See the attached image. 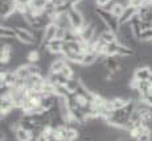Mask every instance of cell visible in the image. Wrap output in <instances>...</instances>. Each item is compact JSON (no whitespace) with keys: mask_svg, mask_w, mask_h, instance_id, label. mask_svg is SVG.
Instances as JSON below:
<instances>
[{"mask_svg":"<svg viewBox=\"0 0 152 141\" xmlns=\"http://www.w3.org/2000/svg\"><path fill=\"white\" fill-rule=\"evenodd\" d=\"M68 16H69V20H70V24H72L73 31H74L75 33L80 34L81 31L87 25L86 19H85V15L81 12L78 8L72 7L68 11Z\"/></svg>","mask_w":152,"mask_h":141,"instance_id":"obj_1","label":"cell"},{"mask_svg":"<svg viewBox=\"0 0 152 141\" xmlns=\"http://www.w3.org/2000/svg\"><path fill=\"white\" fill-rule=\"evenodd\" d=\"M15 31H16V39L19 41H21L25 45H34V36L31 29L20 28V29H15Z\"/></svg>","mask_w":152,"mask_h":141,"instance_id":"obj_2","label":"cell"},{"mask_svg":"<svg viewBox=\"0 0 152 141\" xmlns=\"http://www.w3.org/2000/svg\"><path fill=\"white\" fill-rule=\"evenodd\" d=\"M45 49L48 50L49 53L52 54H62V50H64V40H58V39H54V40H50L48 42L44 44Z\"/></svg>","mask_w":152,"mask_h":141,"instance_id":"obj_3","label":"cell"},{"mask_svg":"<svg viewBox=\"0 0 152 141\" xmlns=\"http://www.w3.org/2000/svg\"><path fill=\"white\" fill-rule=\"evenodd\" d=\"M134 78L138 81H150L152 78L151 67H136L134 70Z\"/></svg>","mask_w":152,"mask_h":141,"instance_id":"obj_4","label":"cell"},{"mask_svg":"<svg viewBox=\"0 0 152 141\" xmlns=\"http://www.w3.org/2000/svg\"><path fill=\"white\" fill-rule=\"evenodd\" d=\"M15 134H16V139L19 141H33L34 140L33 133L23 127H17L15 129Z\"/></svg>","mask_w":152,"mask_h":141,"instance_id":"obj_5","label":"cell"},{"mask_svg":"<svg viewBox=\"0 0 152 141\" xmlns=\"http://www.w3.org/2000/svg\"><path fill=\"white\" fill-rule=\"evenodd\" d=\"M15 108L16 107H15L12 96H11V98H1V108H0V110H1V117L8 115V113H10L11 111H13Z\"/></svg>","mask_w":152,"mask_h":141,"instance_id":"obj_6","label":"cell"},{"mask_svg":"<svg viewBox=\"0 0 152 141\" xmlns=\"http://www.w3.org/2000/svg\"><path fill=\"white\" fill-rule=\"evenodd\" d=\"M97 60H98V54L94 50L85 52L82 58V65L83 66H91V65L97 63Z\"/></svg>","mask_w":152,"mask_h":141,"instance_id":"obj_7","label":"cell"},{"mask_svg":"<svg viewBox=\"0 0 152 141\" xmlns=\"http://www.w3.org/2000/svg\"><path fill=\"white\" fill-rule=\"evenodd\" d=\"M57 29H58V26L56 25L54 23H50V24L46 26V28H45V42H48V41L56 39ZM45 42H44V44H45Z\"/></svg>","mask_w":152,"mask_h":141,"instance_id":"obj_8","label":"cell"},{"mask_svg":"<svg viewBox=\"0 0 152 141\" xmlns=\"http://www.w3.org/2000/svg\"><path fill=\"white\" fill-rule=\"evenodd\" d=\"M0 34H1V39H16V31L10 26H1Z\"/></svg>","mask_w":152,"mask_h":141,"instance_id":"obj_9","label":"cell"},{"mask_svg":"<svg viewBox=\"0 0 152 141\" xmlns=\"http://www.w3.org/2000/svg\"><path fill=\"white\" fill-rule=\"evenodd\" d=\"M138 90L140 91V94L150 92V91H152V82L151 81H139Z\"/></svg>","mask_w":152,"mask_h":141,"instance_id":"obj_10","label":"cell"},{"mask_svg":"<svg viewBox=\"0 0 152 141\" xmlns=\"http://www.w3.org/2000/svg\"><path fill=\"white\" fill-rule=\"evenodd\" d=\"M16 74L20 79H27L31 77V73H29V69H28V65H24V66L19 67L16 70Z\"/></svg>","mask_w":152,"mask_h":141,"instance_id":"obj_11","label":"cell"},{"mask_svg":"<svg viewBox=\"0 0 152 141\" xmlns=\"http://www.w3.org/2000/svg\"><path fill=\"white\" fill-rule=\"evenodd\" d=\"M139 41H143V42H151L152 41V29H145L140 33V36L138 37Z\"/></svg>","mask_w":152,"mask_h":141,"instance_id":"obj_12","label":"cell"},{"mask_svg":"<svg viewBox=\"0 0 152 141\" xmlns=\"http://www.w3.org/2000/svg\"><path fill=\"white\" fill-rule=\"evenodd\" d=\"M140 102H143L145 105L152 108V91L150 92H144L142 94V98H140Z\"/></svg>","mask_w":152,"mask_h":141,"instance_id":"obj_13","label":"cell"},{"mask_svg":"<svg viewBox=\"0 0 152 141\" xmlns=\"http://www.w3.org/2000/svg\"><path fill=\"white\" fill-rule=\"evenodd\" d=\"M95 1H97V5L99 8H106L107 5L114 1V0H95Z\"/></svg>","mask_w":152,"mask_h":141,"instance_id":"obj_14","label":"cell"},{"mask_svg":"<svg viewBox=\"0 0 152 141\" xmlns=\"http://www.w3.org/2000/svg\"><path fill=\"white\" fill-rule=\"evenodd\" d=\"M119 141H123V140H119Z\"/></svg>","mask_w":152,"mask_h":141,"instance_id":"obj_15","label":"cell"}]
</instances>
